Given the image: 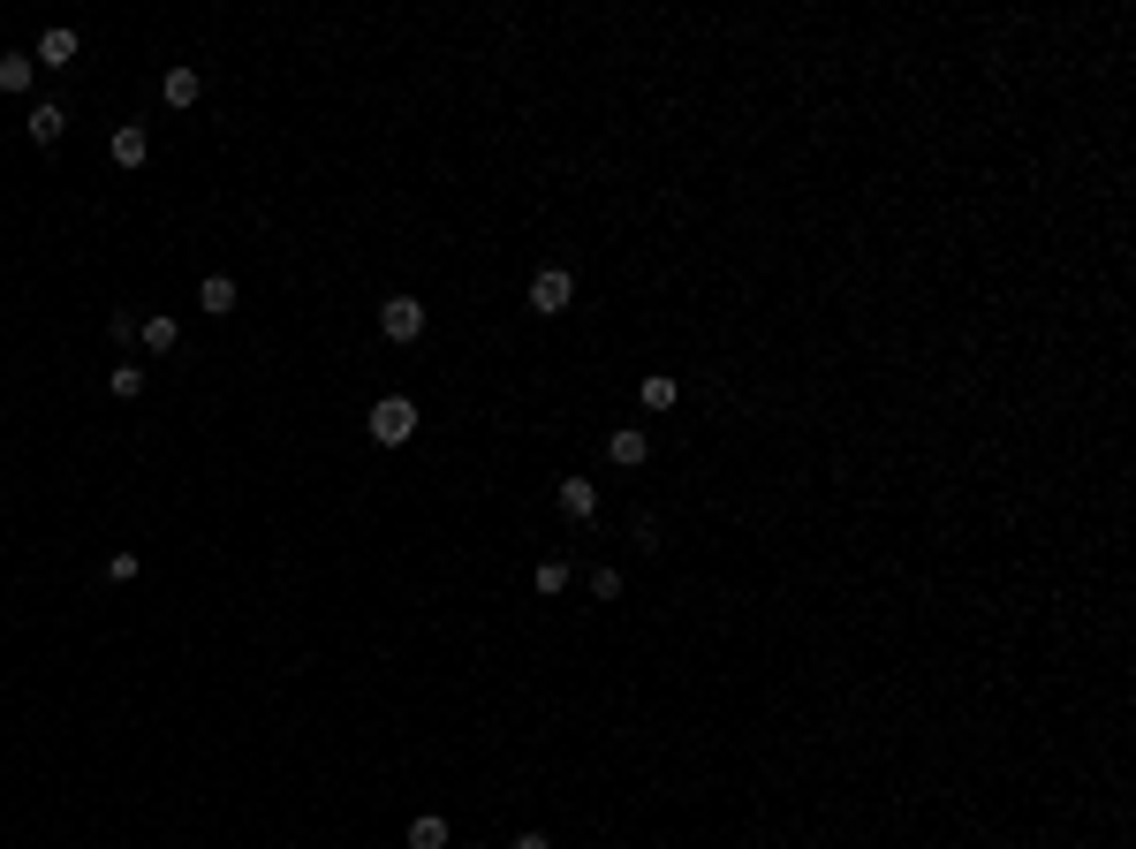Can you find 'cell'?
<instances>
[{"label": "cell", "instance_id": "cell-3", "mask_svg": "<svg viewBox=\"0 0 1136 849\" xmlns=\"http://www.w3.org/2000/svg\"><path fill=\"white\" fill-rule=\"evenodd\" d=\"M379 335L387 341H417L425 335V304H417V296H387V304H379Z\"/></svg>", "mask_w": 1136, "mask_h": 849}, {"label": "cell", "instance_id": "cell-7", "mask_svg": "<svg viewBox=\"0 0 1136 849\" xmlns=\"http://www.w3.org/2000/svg\"><path fill=\"white\" fill-rule=\"evenodd\" d=\"M30 61H38V69H69V61H76V31H69V23H53V31H38V46H30Z\"/></svg>", "mask_w": 1136, "mask_h": 849}, {"label": "cell", "instance_id": "cell-5", "mask_svg": "<svg viewBox=\"0 0 1136 849\" xmlns=\"http://www.w3.org/2000/svg\"><path fill=\"white\" fill-rule=\"evenodd\" d=\"M160 99H167V107H174V114H190V107L205 99V76H197L190 61H174V69H167V76H160Z\"/></svg>", "mask_w": 1136, "mask_h": 849}, {"label": "cell", "instance_id": "cell-11", "mask_svg": "<svg viewBox=\"0 0 1136 849\" xmlns=\"http://www.w3.org/2000/svg\"><path fill=\"white\" fill-rule=\"evenodd\" d=\"M569 577H576V569L553 554V561H538V569H530V592H538V599H561V592H569Z\"/></svg>", "mask_w": 1136, "mask_h": 849}, {"label": "cell", "instance_id": "cell-4", "mask_svg": "<svg viewBox=\"0 0 1136 849\" xmlns=\"http://www.w3.org/2000/svg\"><path fill=\"white\" fill-rule=\"evenodd\" d=\"M23 130H30V145H46V153H53V145L69 137V107H61V99H38V107L23 114Z\"/></svg>", "mask_w": 1136, "mask_h": 849}, {"label": "cell", "instance_id": "cell-12", "mask_svg": "<svg viewBox=\"0 0 1136 849\" xmlns=\"http://www.w3.org/2000/svg\"><path fill=\"white\" fill-rule=\"evenodd\" d=\"M137 341H145V349H152V356H174V341H182V327H174V319H167V312H152V319H145V327H137Z\"/></svg>", "mask_w": 1136, "mask_h": 849}, {"label": "cell", "instance_id": "cell-17", "mask_svg": "<svg viewBox=\"0 0 1136 849\" xmlns=\"http://www.w3.org/2000/svg\"><path fill=\"white\" fill-rule=\"evenodd\" d=\"M591 599H599V607L622 599V569H591Z\"/></svg>", "mask_w": 1136, "mask_h": 849}, {"label": "cell", "instance_id": "cell-16", "mask_svg": "<svg viewBox=\"0 0 1136 849\" xmlns=\"http://www.w3.org/2000/svg\"><path fill=\"white\" fill-rule=\"evenodd\" d=\"M30 76H38L30 53H0V92H30Z\"/></svg>", "mask_w": 1136, "mask_h": 849}, {"label": "cell", "instance_id": "cell-9", "mask_svg": "<svg viewBox=\"0 0 1136 849\" xmlns=\"http://www.w3.org/2000/svg\"><path fill=\"white\" fill-rule=\"evenodd\" d=\"M607 456H614L622 471H637V463H645V456H651L645 425H614V433H607Z\"/></svg>", "mask_w": 1136, "mask_h": 849}, {"label": "cell", "instance_id": "cell-14", "mask_svg": "<svg viewBox=\"0 0 1136 849\" xmlns=\"http://www.w3.org/2000/svg\"><path fill=\"white\" fill-rule=\"evenodd\" d=\"M402 842H410V849H448V820H440V812H417Z\"/></svg>", "mask_w": 1136, "mask_h": 849}, {"label": "cell", "instance_id": "cell-6", "mask_svg": "<svg viewBox=\"0 0 1136 849\" xmlns=\"http://www.w3.org/2000/svg\"><path fill=\"white\" fill-rule=\"evenodd\" d=\"M107 160H114L122 174H130V168H145V160H152V137H145L137 122H122V130L107 137Z\"/></svg>", "mask_w": 1136, "mask_h": 849}, {"label": "cell", "instance_id": "cell-18", "mask_svg": "<svg viewBox=\"0 0 1136 849\" xmlns=\"http://www.w3.org/2000/svg\"><path fill=\"white\" fill-rule=\"evenodd\" d=\"M137 569H145V561H137V554H107V577H114V584H130V577H137Z\"/></svg>", "mask_w": 1136, "mask_h": 849}, {"label": "cell", "instance_id": "cell-15", "mask_svg": "<svg viewBox=\"0 0 1136 849\" xmlns=\"http://www.w3.org/2000/svg\"><path fill=\"white\" fill-rule=\"evenodd\" d=\"M107 395H114V402H137V395H145V364H114V372H107Z\"/></svg>", "mask_w": 1136, "mask_h": 849}, {"label": "cell", "instance_id": "cell-2", "mask_svg": "<svg viewBox=\"0 0 1136 849\" xmlns=\"http://www.w3.org/2000/svg\"><path fill=\"white\" fill-rule=\"evenodd\" d=\"M569 296H576L569 266H538V274H530V312H538V319H561V312H569Z\"/></svg>", "mask_w": 1136, "mask_h": 849}, {"label": "cell", "instance_id": "cell-8", "mask_svg": "<svg viewBox=\"0 0 1136 849\" xmlns=\"http://www.w3.org/2000/svg\"><path fill=\"white\" fill-rule=\"evenodd\" d=\"M235 304H243V289H235L228 274H205V281H197V312H212V319H228Z\"/></svg>", "mask_w": 1136, "mask_h": 849}, {"label": "cell", "instance_id": "cell-10", "mask_svg": "<svg viewBox=\"0 0 1136 849\" xmlns=\"http://www.w3.org/2000/svg\"><path fill=\"white\" fill-rule=\"evenodd\" d=\"M561 516L591 523V516H599V486H591V478H561Z\"/></svg>", "mask_w": 1136, "mask_h": 849}, {"label": "cell", "instance_id": "cell-1", "mask_svg": "<svg viewBox=\"0 0 1136 849\" xmlns=\"http://www.w3.org/2000/svg\"><path fill=\"white\" fill-rule=\"evenodd\" d=\"M417 425H425V410H417L410 395H379V402L364 410V433H371L379 448H402V440H410Z\"/></svg>", "mask_w": 1136, "mask_h": 849}, {"label": "cell", "instance_id": "cell-13", "mask_svg": "<svg viewBox=\"0 0 1136 849\" xmlns=\"http://www.w3.org/2000/svg\"><path fill=\"white\" fill-rule=\"evenodd\" d=\"M637 402H645V410H674V402H682V387H674V372H645V387H637Z\"/></svg>", "mask_w": 1136, "mask_h": 849}, {"label": "cell", "instance_id": "cell-19", "mask_svg": "<svg viewBox=\"0 0 1136 849\" xmlns=\"http://www.w3.org/2000/svg\"><path fill=\"white\" fill-rule=\"evenodd\" d=\"M508 849H553V842H546V835H515Z\"/></svg>", "mask_w": 1136, "mask_h": 849}]
</instances>
